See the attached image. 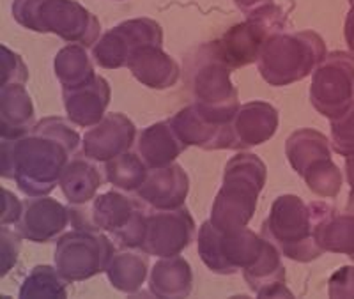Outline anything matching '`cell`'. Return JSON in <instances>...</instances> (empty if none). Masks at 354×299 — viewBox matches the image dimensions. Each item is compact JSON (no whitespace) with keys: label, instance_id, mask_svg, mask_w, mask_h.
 Returning <instances> with one entry per match:
<instances>
[{"label":"cell","instance_id":"5b68a950","mask_svg":"<svg viewBox=\"0 0 354 299\" xmlns=\"http://www.w3.org/2000/svg\"><path fill=\"white\" fill-rule=\"evenodd\" d=\"M326 55V43L314 30L280 32L268 39L257 68L268 84L286 87L314 73Z\"/></svg>","mask_w":354,"mask_h":299},{"label":"cell","instance_id":"4dcf8cb0","mask_svg":"<svg viewBox=\"0 0 354 299\" xmlns=\"http://www.w3.org/2000/svg\"><path fill=\"white\" fill-rule=\"evenodd\" d=\"M66 280L57 267L36 266L20 287V298H66Z\"/></svg>","mask_w":354,"mask_h":299},{"label":"cell","instance_id":"8fae6325","mask_svg":"<svg viewBox=\"0 0 354 299\" xmlns=\"http://www.w3.org/2000/svg\"><path fill=\"white\" fill-rule=\"evenodd\" d=\"M286 15L274 4L266 6L246 17L243 23L234 25L218 39L221 57L232 69L254 64L262 48L274 34L283 32Z\"/></svg>","mask_w":354,"mask_h":299},{"label":"cell","instance_id":"6da1fadb","mask_svg":"<svg viewBox=\"0 0 354 299\" xmlns=\"http://www.w3.org/2000/svg\"><path fill=\"white\" fill-rule=\"evenodd\" d=\"M80 144L82 137L69 119L44 117L25 137L2 140L0 174L15 179L28 197H44L55 190Z\"/></svg>","mask_w":354,"mask_h":299},{"label":"cell","instance_id":"f546056e","mask_svg":"<svg viewBox=\"0 0 354 299\" xmlns=\"http://www.w3.org/2000/svg\"><path fill=\"white\" fill-rule=\"evenodd\" d=\"M149 170L140 154H133L129 151L106 162L103 166L106 181L122 191H137L149 175Z\"/></svg>","mask_w":354,"mask_h":299},{"label":"cell","instance_id":"9c48e42d","mask_svg":"<svg viewBox=\"0 0 354 299\" xmlns=\"http://www.w3.org/2000/svg\"><path fill=\"white\" fill-rule=\"evenodd\" d=\"M113 255L112 238L101 231L75 229L57 239L53 259L59 275L68 283H75L105 273Z\"/></svg>","mask_w":354,"mask_h":299},{"label":"cell","instance_id":"f35d334b","mask_svg":"<svg viewBox=\"0 0 354 299\" xmlns=\"http://www.w3.org/2000/svg\"><path fill=\"white\" fill-rule=\"evenodd\" d=\"M346 177H347V184H349V188H351V193H349L351 204L349 206H353L354 204V156L346 158Z\"/></svg>","mask_w":354,"mask_h":299},{"label":"cell","instance_id":"836d02e7","mask_svg":"<svg viewBox=\"0 0 354 299\" xmlns=\"http://www.w3.org/2000/svg\"><path fill=\"white\" fill-rule=\"evenodd\" d=\"M20 239L21 235L18 232H11L2 226V257H0V269H2L0 275L2 276L11 271V267L17 264L18 255H20Z\"/></svg>","mask_w":354,"mask_h":299},{"label":"cell","instance_id":"e0dca14e","mask_svg":"<svg viewBox=\"0 0 354 299\" xmlns=\"http://www.w3.org/2000/svg\"><path fill=\"white\" fill-rule=\"evenodd\" d=\"M71 222L68 207L55 198L30 197L24 202V213L17 223V232L21 239L32 243H50L59 239Z\"/></svg>","mask_w":354,"mask_h":299},{"label":"cell","instance_id":"d6986e66","mask_svg":"<svg viewBox=\"0 0 354 299\" xmlns=\"http://www.w3.org/2000/svg\"><path fill=\"white\" fill-rule=\"evenodd\" d=\"M188 191V174L181 165L172 163L163 168L149 170V175L137 190V195L153 209H176L185 206Z\"/></svg>","mask_w":354,"mask_h":299},{"label":"cell","instance_id":"4316f807","mask_svg":"<svg viewBox=\"0 0 354 299\" xmlns=\"http://www.w3.org/2000/svg\"><path fill=\"white\" fill-rule=\"evenodd\" d=\"M149 273V255L138 251L115 253L106 267L112 287L124 294H135L142 289Z\"/></svg>","mask_w":354,"mask_h":299},{"label":"cell","instance_id":"ffe728a7","mask_svg":"<svg viewBox=\"0 0 354 299\" xmlns=\"http://www.w3.org/2000/svg\"><path fill=\"white\" fill-rule=\"evenodd\" d=\"M126 68L131 75L149 89H170L181 77V68L161 45H144L133 52Z\"/></svg>","mask_w":354,"mask_h":299},{"label":"cell","instance_id":"74e56055","mask_svg":"<svg viewBox=\"0 0 354 299\" xmlns=\"http://www.w3.org/2000/svg\"><path fill=\"white\" fill-rule=\"evenodd\" d=\"M344 37H346L347 48L354 55V6H351V11L346 17V27H344Z\"/></svg>","mask_w":354,"mask_h":299},{"label":"cell","instance_id":"52a82bcc","mask_svg":"<svg viewBox=\"0 0 354 299\" xmlns=\"http://www.w3.org/2000/svg\"><path fill=\"white\" fill-rule=\"evenodd\" d=\"M80 207L73 206L69 209L75 229L106 232L121 248L140 250L149 216L140 200L119 191H106L94 198L88 211Z\"/></svg>","mask_w":354,"mask_h":299},{"label":"cell","instance_id":"ba28073f","mask_svg":"<svg viewBox=\"0 0 354 299\" xmlns=\"http://www.w3.org/2000/svg\"><path fill=\"white\" fill-rule=\"evenodd\" d=\"M287 162L305 181L308 190L321 198H333L342 188V172L331 160V142L321 131L303 128L286 142Z\"/></svg>","mask_w":354,"mask_h":299},{"label":"cell","instance_id":"2e32d148","mask_svg":"<svg viewBox=\"0 0 354 299\" xmlns=\"http://www.w3.org/2000/svg\"><path fill=\"white\" fill-rule=\"evenodd\" d=\"M137 128L124 113H106L100 124L93 126L82 137L84 156L97 163H106L131 149Z\"/></svg>","mask_w":354,"mask_h":299},{"label":"cell","instance_id":"8992f818","mask_svg":"<svg viewBox=\"0 0 354 299\" xmlns=\"http://www.w3.org/2000/svg\"><path fill=\"white\" fill-rule=\"evenodd\" d=\"M12 17L28 30L55 34L87 48L100 39V20L75 0H15Z\"/></svg>","mask_w":354,"mask_h":299},{"label":"cell","instance_id":"9a60e30c","mask_svg":"<svg viewBox=\"0 0 354 299\" xmlns=\"http://www.w3.org/2000/svg\"><path fill=\"white\" fill-rule=\"evenodd\" d=\"M172 130L186 146L201 147L205 151H238V140L232 124H223L207 117L192 103L169 119Z\"/></svg>","mask_w":354,"mask_h":299},{"label":"cell","instance_id":"1f68e13d","mask_svg":"<svg viewBox=\"0 0 354 299\" xmlns=\"http://www.w3.org/2000/svg\"><path fill=\"white\" fill-rule=\"evenodd\" d=\"M331 149L344 158L354 156V106L331 121Z\"/></svg>","mask_w":354,"mask_h":299},{"label":"cell","instance_id":"30bf717a","mask_svg":"<svg viewBox=\"0 0 354 299\" xmlns=\"http://www.w3.org/2000/svg\"><path fill=\"white\" fill-rule=\"evenodd\" d=\"M197 241L201 260L216 275H234L252 267L266 244V238H259L250 229L223 234L209 220L202 223Z\"/></svg>","mask_w":354,"mask_h":299},{"label":"cell","instance_id":"ac0fdd59","mask_svg":"<svg viewBox=\"0 0 354 299\" xmlns=\"http://www.w3.org/2000/svg\"><path fill=\"white\" fill-rule=\"evenodd\" d=\"M110 96H112L110 84L103 77L96 75L82 87L62 90V103L73 124L80 128H93L105 117Z\"/></svg>","mask_w":354,"mask_h":299},{"label":"cell","instance_id":"7402d4cb","mask_svg":"<svg viewBox=\"0 0 354 299\" xmlns=\"http://www.w3.org/2000/svg\"><path fill=\"white\" fill-rule=\"evenodd\" d=\"M232 126L238 151L261 146L277 133L278 110L266 102H250L239 106Z\"/></svg>","mask_w":354,"mask_h":299},{"label":"cell","instance_id":"d4e9b609","mask_svg":"<svg viewBox=\"0 0 354 299\" xmlns=\"http://www.w3.org/2000/svg\"><path fill=\"white\" fill-rule=\"evenodd\" d=\"M105 172L87 156H73L61 175V190L71 206H85L96 198V191L103 184Z\"/></svg>","mask_w":354,"mask_h":299},{"label":"cell","instance_id":"8d00e7d4","mask_svg":"<svg viewBox=\"0 0 354 299\" xmlns=\"http://www.w3.org/2000/svg\"><path fill=\"white\" fill-rule=\"evenodd\" d=\"M234 2H236V6L245 12L246 17L252 15V12L259 11V9L266 8V6L273 4V0H234Z\"/></svg>","mask_w":354,"mask_h":299},{"label":"cell","instance_id":"3957f363","mask_svg":"<svg viewBox=\"0 0 354 299\" xmlns=\"http://www.w3.org/2000/svg\"><path fill=\"white\" fill-rule=\"evenodd\" d=\"M268 168L259 156L239 153L227 162L223 182L211 209L209 222L223 234H234L248 226L264 190Z\"/></svg>","mask_w":354,"mask_h":299},{"label":"cell","instance_id":"f1b7e54d","mask_svg":"<svg viewBox=\"0 0 354 299\" xmlns=\"http://www.w3.org/2000/svg\"><path fill=\"white\" fill-rule=\"evenodd\" d=\"M317 239L324 253L347 255L354 262V213L338 215L335 211L319 226Z\"/></svg>","mask_w":354,"mask_h":299},{"label":"cell","instance_id":"7a4b0ae2","mask_svg":"<svg viewBox=\"0 0 354 299\" xmlns=\"http://www.w3.org/2000/svg\"><path fill=\"white\" fill-rule=\"evenodd\" d=\"M333 213V207L324 202L306 204L298 195H282L262 223V238L271 241L287 259L312 262L324 253L317 239L319 226Z\"/></svg>","mask_w":354,"mask_h":299},{"label":"cell","instance_id":"d6a6232c","mask_svg":"<svg viewBox=\"0 0 354 299\" xmlns=\"http://www.w3.org/2000/svg\"><path fill=\"white\" fill-rule=\"evenodd\" d=\"M28 80V71L21 57L12 50L0 46V81L2 85L25 84Z\"/></svg>","mask_w":354,"mask_h":299},{"label":"cell","instance_id":"484cf974","mask_svg":"<svg viewBox=\"0 0 354 299\" xmlns=\"http://www.w3.org/2000/svg\"><path fill=\"white\" fill-rule=\"evenodd\" d=\"M149 291L154 298H188L194 291V271L188 260L179 255L158 260L151 269Z\"/></svg>","mask_w":354,"mask_h":299},{"label":"cell","instance_id":"e575fe53","mask_svg":"<svg viewBox=\"0 0 354 299\" xmlns=\"http://www.w3.org/2000/svg\"><path fill=\"white\" fill-rule=\"evenodd\" d=\"M331 298H354V266H342L330 276Z\"/></svg>","mask_w":354,"mask_h":299},{"label":"cell","instance_id":"d590c367","mask_svg":"<svg viewBox=\"0 0 354 299\" xmlns=\"http://www.w3.org/2000/svg\"><path fill=\"white\" fill-rule=\"evenodd\" d=\"M0 207H2V213H0L2 226L18 223V220L21 218V213H24V202H20L17 195L11 193L6 188H0Z\"/></svg>","mask_w":354,"mask_h":299},{"label":"cell","instance_id":"5bb4252c","mask_svg":"<svg viewBox=\"0 0 354 299\" xmlns=\"http://www.w3.org/2000/svg\"><path fill=\"white\" fill-rule=\"evenodd\" d=\"M195 220L185 206L176 209H154L147 216V231L140 250L153 257H176L192 244Z\"/></svg>","mask_w":354,"mask_h":299},{"label":"cell","instance_id":"4fadbf2b","mask_svg":"<svg viewBox=\"0 0 354 299\" xmlns=\"http://www.w3.org/2000/svg\"><path fill=\"white\" fill-rule=\"evenodd\" d=\"M144 45H163V30L151 18L126 20L110 28L93 46V59L103 69L128 66L133 52Z\"/></svg>","mask_w":354,"mask_h":299},{"label":"cell","instance_id":"cb8c5ba5","mask_svg":"<svg viewBox=\"0 0 354 299\" xmlns=\"http://www.w3.org/2000/svg\"><path fill=\"white\" fill-rule=\"evenodd\" d=\"M186 147L188 146L172 130L169 119L142 130L137 142L138 154L151 170L172 165Z\"/></svg>","mask_w":354,"mask_h":299},{"label":"cell","instance_id":"44dd1931","mask_svg":"<svg viewBox=\"0 0 354 299\" xmlns=\"http://www.w3.org/2000/svg\"><path fill=\"white\" fill-rule=\"evenodd\" d=\"M25 84L2 85L0 89V137L2 140H18L34 130L32 99L24 87Z\"/></svg>","mask_w":354,"mask_h":299},{"label":"cell","instance_id":"ab89813d","mask_svg":"<svg viewBox=\"0 0 354 299\" xmlns=\"http://www.w3.org/2000/svg\"><path fill=\"white\" fill-rule=\"evenodd\" d=\"M349 2H351V6H354V0H349Z\"/></svg>","mask_w":354,"mask_h":299},{"label":"cell","instance_id":"277c9868","mask_svg":"<svg viewBox=\"0 0 354 299\" xmlns=\"http://www.w3.org/2000/svg\"><path fill=\"white\" fill-rule=\"evenodd\" d=\"M186 64V84L195 99L194 105L207 117L232 124L241 105L238 89L230 81L234 69L221 57L218 41L198 46Z\"/></svg>","mask_w":354,"mask_h":299},{"label":"cell","instance_id":"83f0119b","mask_svg":"<svg viewBox=\"0 0 354 299\" xmlns=\"http://www.w3.org/2000/svg\"><path fill=\"white\" fill-rule=\"evenodd\" d=\"M85 48L87 46L69 43L68 46L61 48L57 53L53 69H55L57 80L61 81L62 90L82 87L91 78L96 77L93 59H91Z\"/></svg>","mask_w":354,"mask_h":299},{"label":"cell","instance_id":"603a6c76","mask_svg":"<svg viewBox=\"0 0 354 299\" xmlns=\"http://www.w3.org/2000/svg\"><path fill=\"white\" fill-rule=\"evenodd\" d=\"M243 278L259 298H292V292L286 285L282 253L268 239L259 260L243 271Z\"/></svg>","mask_w":354,"mask_h":299},{"label":"cell","instance_id":"7c38bea8","mask_svg":"<svg viewBox=\"0 0 354 299\" xmlns=\"http://www.w3.org/2000/svg\"><path fill=\"white\" fill-rule=\"evenodd\" d=\"M310 102L330 121L342 117L354 106V55L331 52L312 73Z\"/></svg>","mask_w":354,"mask_h":299}]
</instances>
